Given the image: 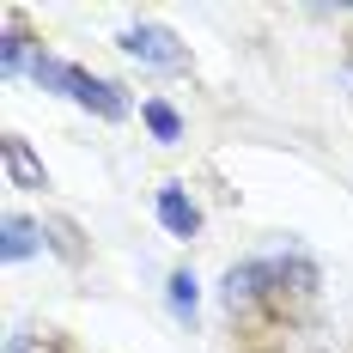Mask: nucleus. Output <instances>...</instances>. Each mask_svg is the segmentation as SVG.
Instances as JSON below:
<instances>
[{
    "instance_id": "nucleus-1",
    "label": "nucleus",
    "mask_w": 353,
    "mask_h": 353,
    "mask_svg": "<svg viewBox=\"0 0 353 353\" xmlns=\"http://www.w3.org/2000/svg\"><path fill=\"white\" fill-rule=\"evenodd\" d=\"M116 49L134 55V61H146V68H159V73H183L189 68V49H183L165 25H128V31L116 37Z\"/></svg>"
},
{
    "instance_id": "nucleus-2",
    "label": "nucleus",
    "mask_w": 353,
    "mask_h": 353,
    "mask_svg": "<svg viewBox=\"0 0 353 353\" xmlns=\"http://www.w3.org/2000/svg\"><path fill=\"white\" fill-rule=\"evenodd\" d=\"M68 98L73 104H85V110H98L104 122H122L128 116V98H122V85H110V79H92V73H68Z\"/></svg>"
},
{
    "instance_id": "nucleus-3",
    "label": "nucleus",
    "mask_w": 353,
    "mask_h": 353,
    "mask_svg": "<svg viewBox=\"0 0 353 353\" xmlns=\"http://www.w3.org/2000/svg\"><path fill=\"white\" fill-rule=\"evenodd\" d=\"M268 281H281V274H274V268H262V262L232 268V274H225V292H219V299H225V311H250V305L262 299V286H268Z\"/></svg>"
},
{
    "instance_id": "nucleus-4",
    "label": "nucleus",
    "mask_w": 353,
    "mask_h": 353,
    "mask_svg": "<svg viewBox=\"0 0 353 353\" xmlns=\"http://www.w3.org/2000/svg\"><path fill=\"white\" fill-rule=\"evenodd\" d=\"M0 159H6V176H12L19 189H49V171H43V159H37L31 146L19 141V134H6V141H0Z\"/></svg>"
},
{
    "instance_id": "nucleus-5",
    "label": "nucleus",
    "mask_w": 353,
    "mask_h": 353,
    "mask_svg": "<svg viewBox=\"0 0 353 353\" xmlns=\"http://www.w3.org/2000/svg\"><path fill=\"white\" fill-rule=\"evenodd\" d=\"M159 225H165L171 238H195V232H201V213H195V201H189L183 189H165V195H159Z\"/></svg>"
},
{
    "instance_id": "nucleus-6",
    "label": "nucleus",
    "mask_w": 353,
    "mask_h": 353,
    "mask_svg": "<svg viewBox=\"0 0 353 353\" xmlns=\"http://www.w3.org/2000/svg\"><path fill=\"white\" fill-rule=\"evenodd\" d=\"M43 238H49V232H43V225H37V219H25V213H6V262H25V256H37V250H43Z\"/></svg>"
},
{
    "instance_id": "nucleus-7",
    "label": "nucleus",
    "mask_w": 353,
    "mask_h": 353,
    "mask_svg": "<svg viewBox=\"0 0 353 353\" xmlns=\"http://www.w3.org/2000/svg\"><path fill=\"white\" fill-rule=\"evenodd\" d=\"M0 68H6V73H25V68H37V55H31V37L19 31V25L6 31V49H0Z\"/></svg>"
},
{
    "instance_id": "nucleus-8",
    "label": "nucleus",
    "mask_w": 353,
    "mask_h": 353,
    "mask_svg": "<svg viewBox=\"0 0 353 353\" xmlns=\"http://www.w3.org/2000/svg\"><path fill=\"white\" fill-rule=\"evenodd\" d=\"M141 116H146V128H152L159 141H176V134H183V122H176L171 104H141Z\"/></svg>"
},
{
    "instance_id": "nucleus-9",
    "label": "nucleus",
    "mask_w": 353,
    "mask_h": 353,
    "mask_svg": "<svg viewBox=\"0 0 353 353\" xmlns=\"http://www.w3.org/2000/svg\"><path fill=\"white\" fill-rule=\"evenodd\" d=\"M171 305H176V317H195V274L189 268L171 274Z\"/></svg>"
},
{
    "instance_id": "nucleus-10",
    "label": "nucleus",
    "mask_w": 353,
    "mask_h": 353,
    "mask_svg": "<svg viewBox=\"0 0 353 353\" xmlns=\"http://www.w3.org/2000/svg\"><path fill=\"white\" fill-rule=\"evenodd\" d=\"M6 353H55V341H43V335H19Z\"/></svg>"
}]
</instances>
